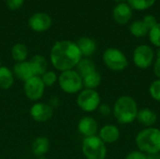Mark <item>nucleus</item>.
<instances>
[{
  "mask_svg": "<svg viewBox=\"0 0 160 159\" xmlns=\"http://www.w3.org/2000/svg\"><path fill=\"white\" fill-rule=\"evenodd\" d=\"M82 58L77 44L71 40H60L53 44L50 52L51 63L61 72L73 69Z\"/></svg>",
  "mask_w": 160,
  "mask_h": 159,
  "instance_id": "obj_1",
  "label": "nucleus"
},
{
  "mask_svg": "<svg viewBox=\"0 0 160 159\" xmlns=\"http://www.w3.org/2000/svg\"><path fill=\"white\" fill-rule=\"evenodd\" d=\"M139 107L137 101L130 96L119 97L113 104L112 114L122 125H128L137 119Z\"/></svg>",
  "mask_w": 160,
  "mask_h": 159,
  "instance_id": "obj_2",
  "label": "nucleus"
},
{
  "mask_svg": "<svg viewBox=\"0 0 160 159\" xmlns=\"http://www.w3.org/2000/svg\"><path fill=\"white\" fill-rule=\"evenodd\" d=\"M135 143L139 151L147 156L159 154L160 129L152 127L141 130L135 138Z\"/></svg>",
  "mask_w": 160,
  "mask_h": 159,
  "instance_id": "obj_3",
  "label": "nucleus"
},
{
  "mask_svg": "<svg viewBox=\"0 0 160 159\" xmlns=\"http://www.w3.org/2000/svg\"><path fill=\"white\" fill-rule=\"evenodd\" d=\"M57 82L61 90L66 94H78L83 88L82 78L74 69L61 72V74L58 76Z\"/></svg>",
  "mask_w": 160,
  "mask_h": 159,
  "instance_id": "obj_4",
  "label": "nucleus"
},
{
  "mask_svg": "<svg viewBox=\"0 0 160 159\" xmlns=\"http://www.w3.org/2000/svg\"><path fill=\"white\" fill-rule=\"evenodd\" d=\"M82 151L86 159H105L107 157V146L97 135L83 139Z\"/></svg>",
  "mask_w": 160,
  "mask_h": 159,
  "instance_id": "obj_5",
  "label": "nucleus"
},
{
  "mask_svg": "<svg viewBox=\"0 0 160 159\" xmlns=\"http://www.w3.org/2000/svg\"><path fill=\"white\" fill-rule=\"evenodd\" d=\"M105 66L112 71L119 72L125 70L128 66V59L127 55L119 49L108 48L102 55Z\"/></svg>",
  "mask_w": 160,
  "mask_h": 159,
  "instance_id": "obj_6",
  "label": "nucleus"
},
{
  "mask_svg": "<svg viewBox=\"0 0 160 159\" xmlns=\"http://www.w3.org/2000/svg\"><path fill=\"white\" fill-rule=\"evenodd\" d=\"M101 104L99 94L96 90L82 89L77 97V105L85 112H93Z\"/></svg>",
  "mask_w": 160,
  "mask_h": 159,
  "instance_id": "obj_7",
  "label": "nucleus"
},
{
  "mask_svg": "<svg viewBox=\"0 0 160 159\" xmlns=\"http://www.w3.org/2000/svg\"><path fill=\"white\" fill-rule=\"evenodd\" d=\"M133 63L141 69L149 68L155 62V52L153 48L147 44L137 46L133 51Z\"/></svg>",
  "mask_w": 160,
  "mask_h": 159,
  "instance_id": "obj_8",
  "label": "nucleus"
},
{
  "mask_svg": "<svg viewBox=\"0 0 160 159\" xmlns=\"http://www.w3.org/2000/svg\"><path fill=\"white\" fill-rule=\"evenodd\" d=\"M23 91L28 99L32 101H38L44 96L45 85L42 82L40 77L34 76L24 82Z\"/></svg>",
  "mask_w": 160,
  "mask_h": 159,
  "instance_id": "obj_9",
  "label": "nucleus"
},
{
  "mask_svg": "<svg viewBox=\"0 0 160 159\" xmlns=\"http://www.w3.org/2000/svg\"><path fill=\"white\" fill-rule=\"evenodd\" d=\"M30 115L34 121L45 123L52 117L53 109L48 103L36 102L30 109Z\"/></svg>",
  "mask_w": 160,
  "mask_h": 159,
  "instance_id": "obj_10",
  "label": "nucleus"
},
{
  "mask_svg": "<svg viewBox=\"0 0 160 159\" xmlns=\"http://www.w3.org/2000/svg\"><path fill=\"white\" fill-rule=\"evenodd\" d=\"M52 18L43 12H37L33 14L28 20L29 27L35 32H45L52 26Z\"/></svg>",
  "mask_w": 160,
  "mask_h": 159,
  "instance_id": "obj_11",
  "label": "nucleus"
},
{
  "mask_svg": "<svg viewBox=\"0 0 160 159\" xmlns=\"http://www.w3.org/2000/svg\"><path fill=\"white\" fill-rule=\"evenodd\" d=\"M98 130V124L91 116H83L78 123V131L84 138L96 136Z\"/></svg>",
  "mask_w": 160,
  "mask_h": 159,
  "instance_id": "obj_12",
  "label": "nucleus"
},
{
  "mask_svg": "<svg viewBox=\"0 0 160 159\" xmlns=\"http://www.w3.org/2000/svg\"><path fill=\"white\" fill-rule=\"evenodd\" d=\"M132 10L133 9L129 7L128 3L117 4L112 10L113 20L119 24H126L132 18L133 15Z\"/></svg>",
  "mask_w": 160,
  "mask_h": 159,
  "instance_id": "obj_13",
  "label": "nucleus"
},
{
  "mask_svg": "<svg viewBox=\"0 0 160 159\" xmlns=\"http://www.w3.org/2000/svg\"><path fill=\"white\" fill-rule=\"evenodd\" d=\"M98 137L105 144H112L119 140L120 130L115 125H105L100 128Z\"/></svg>",
  "mask_w": 160,
  "mask_h": 159,
  "instance_id": "obj_14",
  "label": "nucleus"
},
{
  "mask_svg": "<svg viewBox=\"0 0 160 159\" xmlns=\"http://www.w3.org/2000/svg\"><path fill=\"white\" fill-rule=\"evenodd\" d=\"M12 72L14 74V77L23 82H26L27 80L35 76L33 68L29 61L16 63L13 67Z\"/></svg>",
  "mask_w": 160,
  "mask_h": 159,
  "instance_id": "obj_15",
  "label": "nucleus"
},
{
  "mask_svg": "<svg viewBox=\"0 0 160 159\" xmlns=\"http://www.w3.org/2000/svg\"><path fill=\"white\" fill-rule=\"evenodd\" d=\"M82 56L88 58L89 56L93 55L94 52L97 51V43L96 41L88 37H82L78 39L76 42Z\"/></svg>",
  "mask_w": 160,
  "mask_h": 159,
  "instance_id": "obj_16",
  "label": "nucleus"
},
{
  "mask_svg": "<svg viewBox=\"0 0 160 159\" xmlns=\"http://www.w3.org/2000/svg\"><path fill=\"white\" fill-rule=\"evenodd\" d=\"M136 120L145 127H152L158 121V115L153 110L143 108L139 110Z\"/></svg>",
  "mask_w": 160,
  "mask_h": 159,
  "instance_id": "obj_17",
  "label": "nucleus"
},
{
  "mask_svg": "<svg viewBox=\"0 0 160 159\" xmlns=\"http://www.w3.org/2000/svg\"><path fill=\"white\" fill-rule=\"evenodd\" d=\"M50 149V142L46 137L40 136L34 140L32 143V152L35 157H44Z\"/></svg>",
  "mask_w": 160,
  "mask_h": 159,
  "instance_id": "obj_18",
  "label": "nucleus"
},
{
  "mask_svg": "<svg viewBox=\"0 0 160 159\" xmlns=\"http://www.w3.org/2000/svg\"><path fill=\"white\" fill-rule=\"evenodd\" d=\"M29 62L31 64V67L33 68L35 76L40 77L42 74H44L47 71L48 63L44 56H42L40 54H36L31 58V60Z\"/></svg>",
  "mask_w": 160,
  "mask_h": 159,
  "instance_id": "obj_19",
  "label": "nucleus"
},
{
  "mask_svg": "<svg viewBox=\"0 0 160 159\" xmlns=\"http://www.w3.org/2000/svg\"><path fill=\"white\" fill-rule=\"evenodd\" d=\"M14 74L7 67H0V88L3 90H8L12 87L14 83Z\"/></svg>",
  "mask_w": 160,
  "mask_h": 159,
  "instance_id": "obj_20",
  "label": "nucleus"
},
{
  "mask_svg": "<svg viewBox=\"0 0 160 159\" xmlns=\"http://www.w3.org/2000/svg\"><path fill=\"white\" fill-rule=\"evenodd\" d=\"M102 78H101V74L96 70L93 71L89 74H87L86 76H84L82 78V82H83V87L85 89H92V90H96V88H98L100 83H101Z\"/></svg>",
  "mask_w": 160,
  "mask_h": 159,
  "instance_id": "obj_21",
  "label": "nucleus"
},
{
  "mask_svg": "<svg viewBox=\"0 0 160 159\" xmlns=\"http://www.w3.org/2000/svg\"><path fill=\"white\" fill-rule=\"evenodd\" d=\"M76 68H77L76 71L80 74V76L82 78H83L87 74L97 70L96 64L94 63V61H92L89 58H85V57L81 59V61L76 66Z\"/></svg>",
  "mask_w": 160,
  "mask_h": 159,
  "instance_id": "obj_22",
  "label": "nucleus"
},
{
  "mask_svg": "<svg viewBox=\"0 0 160 159\" xmlns=\"http://www.w3.org/2000/svg\"><path fill=\"white\" fill-rule=\"evenodd\" d=\"M28 56V49L24 44L16 43L11 48V57L17 63L26 61Z\"/></svg>",
  "mask_w": 160,
  "mask_h": 159,
  "instance_id": "obj_23",
  "label": "nucleus"
},
{
  "mask_svg": "<svg viewBox=\"0 0 160 159\" xmlns=\"http://www.w3.org/2000/svg\"><path fill=\"white\" fill-rule=\"evenodd\" d=\"M129 32L135 37H144L148 35L149 29L142 20H137L129 25Z\"/></svg>",
  "mask_w": 160,
  "mask_h": 159,
  "instance_id": "obj_24",
  "label": "nucleus"
},
{
  "mask_svg": "<svg viewBox=\"0 0 160 159\" xmlns=\"http://www.w3.org/2000/svg\"><path fill=\"white\" fill-rule=\"evenodd\" d=\"M157 0H128V4L132 9L145 10L155 5Z\"/></svg>",
  "mask_w": 160,
  "mask_h": 159,
  "instance_id": "obj_25",
  "label": "nucleus"
},
{
  "mask_svg": "<svg viewBox=\"0 0 160 159\" xmlns=\"http://www.w3.org/2000/svg\"><path fill=\"white\" fill-rule=\"evenodd\" d=\"M148 36H149V40L150 42L158 47V49L160 48V22H158L153 28H151L149 30V33H148Z\"/></svg>",
  "mask_w": 160,
  "mask_h": 159,
  "instance_id": "obj_26",
  "label": "nucleus"
},
{
  "mask_svg": "<svg viewBox=\"0 0 160 159\" xmlns=\"http://www.w3.org/2000/svg\"><path fill=\"white\" fill-rule=\"evenodd\" d=\"M40 79L44 83L45 87H51L56 83V82L58 81V76L55 74L54 71L47 70L44 74L40 76Z\"/></svg>",
  "mask_w": 160,
  "mask_h": 159,
  "instance_id": "obj_27",
  "label": "nucleus"
},
{
  "mask_svg": "<svg viewBox=\"0 0 160 159\" xmlns=\"http://www.w3.org/2000/svg\"><path fill=\"white\" fill-rule=\"evenodd\" d=\"M149 94L154 100L160 102V80L157 79L151 82L149 86Z\"/></svg>",
  "mask_w": 160,
  "mask_h": 159,
  "instance_id": "obj_28",
  "label": "nucleus"
},
{
  "mask_svg": "<svg viewBox=\"0 0 160 159\" xmlns=\"http://www.w3.org/2000/svg\"><path fill=\"white\" fill-rule=\"evenodd\" d=\"M143 22L146 24V26L148 27V29L150 30L151 28H153L157 23H158V20L155 16L153 15H145L142 19Z\"/></svg>",
  "mask_w": 160,
  "mask_h": 159,
  "instance_id": "obj_29",
  "label": "nucleus"
},
{
  "mask_svg": "<svg viewBox=\"0 0 160 159\" xmlns=\"http://www.w3.org/2000/svg\"><path fill=\"white\" fill-rule=\"evenodd\" d=\"M98 111L102 116H109L112 113V109L106 103H101L98 108Z\"/></svg>",
  "mask_w": 160,
  "mask_h": 159,
  "instance_id": "obj_30",
  "label": "nucleus"
},
{
  "mask_svg": "<svg viewBox=\"0 0 160 159\" xmlns=\"http://www.w3.org/2000/svg\"><path fill=\"white\" fill-rule=\"evenodd\" d=\"M125 159H147V155L141 151H132L127 155Z\"/></svg>",
  "mask_w": 160,
  "mask_h": 159,
  "instance_id": "obj_31",
  "label": "nucleus"
},
{
  "mask_svg": "<svg viewBox=\"0 0 160 159\" xmlns=\"http://www.w3.org/2000/svg\"><path fill=\"white\" fill-rule=\"evenodd\" d=\"M6 1H7V6L12 10H16L20 8L24 2V0H6Z\"/></svg>",
  "mask_w": 160,
  "mask_h": 159,
  "instance_id": "obj_32",
  "label": "nucleus"
},
{
  "mask_svg": "<svg viewBox=\"0 0 160 159\" xmlns=\"http://www.w3.org/2000/svg\"><path fill=\"white\" fill-rule=\"evenodd\" d=\"M154 74L158 80H160V57H157L154 62Z\"/></svg>",
  "mask_w": 160,
  "mask_h": 159,
  "instance_id": "obj_33",
  "label": "nucleus"
},
{
  "mask_svg": "<svg viewBox=\"0 0 160 159\" xmlns=\"http://www.w3.org/2000/svg\"><path fill=\"white\" fill-rule=\"evenodd\" d=\"M48 104H49L52 109L55 108V107H57L58 104H59V99H58V97H51V100L49 101Z\"/></svg>",
  "mask_w": 160,
  "mask_h": 159,
  "instance_id": "obj_34",
  "label": "nucleus"
},
{
  "mask_svg": "<svg viewBox=\"0 0 160 159\" xmlns=\"http://www.w3.org/2000/svg\"><path fill=\"white\" fill-rule=\"evenodd\" d=\"M147 159H160L159 154H158V155H149V156H147Z\"/></svg>",
  "mask_w": 160,
  "mask_h": 159,
  "instance_id": "obj_35",
  "label": "nucleus"
},
{
  "mask_svg": "<svg viewBox=\"0 0 160 159\" xmlns=\"http://www.w3.org/2000/svg\"><path fill=\"white\" fill-rule=\"evenodd\" d=\"M112 1H114L117 4H121V3H126L128 0H112Z\"/></svg>",
  "mask_w": 160,
  "mask_h": 159,
  "instance_id": "obj_36",
  "label": "nucleus"
},
{
  "mask_svg": "<svg viewBox=\"0 0 160 159\" xmlns=\"http://www.w3.org/2000/svg\"><path fill=\"white\" fill-rule=\"evenodd\" d=\"M157 56L158 57H160V48L158 50V52H157Z\"/></svg>",
  "mask_w": 160,
  "mask_h": 159,
  "instance_id": "obj_37",
  "label": "nucleus"
},
{
  "mask_svg": "<svg viewBox=\"0 0 160 159\" xmlns=\"http://www.w3.org/2000/svg\"><path fill=\"white\" fill-rule=\"evenodd\" d=\"M37 159H47L45 157H37Z\"/></svg>",
  "mask_w": 160,
  "mask_h": 159,
  "instance_id": "obj_38",
  "label": "nucleus"
},
{
  "mask_svg": "<svg viewBox=\"0 0 160 159\" xmlns=\"http://www.w3.org/2000/svg\"><path fill=\"white\" fill-rule=\"evenodd\" d=\"M0 67H2V65H1V60H0Z\"/></svg>",
  "mask_w": 160,
  "mask_h": 159,
  "instance_id": "obj_39",
  "label": "nucleus"
}]
</instances>
